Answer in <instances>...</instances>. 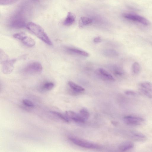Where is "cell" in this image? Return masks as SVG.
I'll list each match as a JSON object with an SVG mask.
<instances>
[{
  "instance_id": "6da1fadb",
  "label": "cell",
  "mask_w": 152,
  "mask_h": 152,
  "mask_svg": "<svg viewBox=\"0 0 152 152\" xmlns=\"http://www.w3.org/2000/svg\"><path fill=\"white\" fill-rule=\"evenodd\" d=\"M26 27L45 43L49 46L52 45L50 39L44 29L40 26L34 22H30L27 24Z\"/></svg>"
},
{
  "instance_id": "7a4b0ae2",
  "label": "cell",
  "mask_w": 152,
  "mask_h": 152,
  "mask_svg": "<svg viewBox=\"0 0 152 152\" xmlns=\"http://www.w3.org/2000/svg\"><path fill=\"white\" fill-rule=\"evenodd\" d=\"M26 20L22 14H19L14 15L10 19L9 25L12 28L20 29L26 26Z\"/></svg>"
},
{
  "instance_id": "3957f363",
  "label": "cell",
  "mask_w": 152,
  "mask_h": 152,
  "mask_svg": "<svg viewBox=\"0 0 152 152\" xmlns=\"http://www.w3.org/2000/svg\"><path fill=\"white\" fill-rule=\"evenodd\" d=\"M69 140L74 144L81 147L90 149H98L100 148L98 145L83 139L69 137Z\"/></svg>"
},
{
  "instance_id": "277c9868",
  "label": "cell",
  "mask_w": 152,
  "mask_h": 152,
  "mask_svg": "<svg viewBox=\"0 0 152 152\" xmlns=\"http://www.w3.org/2000/svg\"><path fill=\"white\" fill-rule=\"evenodd\" d=\"M43 70L41 64L38 62H33L28 64L24 68V72L30 75L40 74Z\"/></svg>"
},
{
  "instance_id": "5b68a950",
  "label": "cell",
  "mask_w": 152,
  "mask_h": 152,
  "mask_svg": "<svg viewBox=\"0 0 152 152\" xmlns=\"http://www.w3.org/2000/svg\"><path fill=\"white\" fill-rule=\"evenodd\" d=\"M124 120L125 123L128 125L134 126H140L144 121V119L142 117L132 115L125 116Z\"/></svg>"
},
{
  "instance_id": "8992f818",
  "label": "cell",
  "mask_w": 152,
  "mask_h": 152,
  "mask_svg": "<svg viewBox=\"0 0 152 152\" xmlns=\"http://www.w3.org/2000/svg\"><path fill=\"white\" fill-rule=\"evenodd\" d=\"M141 92L144 95L149 98H152V83L150 82H144L139 85Z\"/></svg>"
},
{
  "instance_id": "52a82bcc",
  "label": "cell",
  "mask_w": 152,
  "mask_h": 152,
  "mask_svg": "<svg viewBox=\"0 0 152 152\" xmlns=\"http://www.w3.org/2000/svg\"><path fill=\"white\" fill-rule=\"evenodd\" d=\"M123 16L126 19L139 22L145 26L149 24V21L146 19L136 14H125L123 15Z\"/></svg>"
},
{
  "instance_id": "ba28073f",
  "label": "cell",
  "mask_w": 152,
  "mask_h": 152,
  "mask_svg": "<svg viewBox=\"0 0 152 152\" xmlns=\"http://www.w3.org/2000/svg\"><path fill=\"white\" fill-rule=\"evenodd\" d=\"M16 61V59L6 60L3 62L2 70L5 74L11 73L14 68V65Z\"/></svg>"
},
{
  "instance_id": "9c48e42d",
  "label": "cell",
  "mask_w": 152,
  "mask_h": 152,
  "mask_svg": "<svg viewBox=\"0 0 152 152\" xmlns=\"http://www.w3.org/2000/svg\"><path fill=\"white\" fill-rule=\"evenodd\" d=\"M66 114L69 119H71L77 123H84L86 120L79 114H77L72 111H66Z\"/></svg>"
},
{
  "instance_id": "30bf717a",
  "label": "cell",
  "mask_w": 152,
  "mask_h": 152,
  "mask_svg": "<svg viewBox=\"0 0 152 152\" xmlns=\"http://www.w3.org/2000/svg\"><path fill=\"white\" fill-rule=\"evenodd\" d=\"M97 75L101 79L106 81H114L113 76L108 71L102 68L98 69L96 71Z\"/></svg>"
},
{
  "instance_id": "8fae6325",
  "label": "cell",
  "mask_w": 152,
  "mask_h": 152,
  "mask_svg": "<svg viewBox=\"0 0 152 152\" xmlns=\"http://www.w3.org/2000/svg\"><path fill=\"white\" fill-rule=\"evenodd\" d=\"M131 137L132 139L138 142L144 141L147 140L146 136L143 134L137 131H133L131 132Z\"/></svg>"
},
{
  "instance_id": "7c38bea8",
  "label": "cell",
  "mask_w": 152,
  "mask_h": 152,
  "mask_svg": "<svg viewBox=\"0 0 152 152\" xmlns=\"http://www.w3.org/2000/svg\"><path fill=\"white\" fill-rule=\"evenodd\" d=\"M76 18V16L75 14L71 12H69L64 22V25L66 26L71 25L75 21Z\"/></svg>"
},
{
  "instance_id": "4fadbf2b",
  "label": "cell",
  "mask_w": 152,
  "mask_h": 152,
  "mask_svg": "<svg viewBox=\"0 0 152 152\" xmlns=\"http://www.w3.org/2000/svg\"><path fill=\"white\" fill-rule=\"evenodd\" d=\"M67 50L69 53L76 54L82 56L87 57L89 56V54L88 53L78 49L69 47L67 49Z\"/></svg>"
},
{
  "instance_id": "5bb4252c",
  "label": "cell",
  "mask_w": 152,
  "mask_h": 152,
  "mask_svg": "<svg viewBox=\"0 0 152 152\" xmlns=\"http://www.w3.org/2000/svg\"><path fill=\"white\" fill-rule=\"evenodd\" d=\"M134 146L133 143L131 141H127L121 145L119 147L120 150L126 151L132 149Z\"/></svg>"
},
{
  "instance_id": "9a60e30c",
  "label": "cell",
  "mask_w": 152,
  "mask_h": 152,
  "mask_svg": "<svg viewBox=\"0 0 152 152\" xmlns=\"http://www.w3.org/2000/svg\"><path fill=\"white\" fill-rule=\"evenodd\" d=\"M68 84L71 89L77 92L81 93L85 91V89L83 87L72 81H69Z\"/></svg>"
},
{
  "instance_id": "2e32d148",
  "label": "cell",
  "mask_w": 152,
  "mask_h": 152,
  "mask_svg": "<svg viewBox=\"0 0 152 152\" xmlns=\"http://www.w3.org/2000/svg\"><path fill=\"white\" fill-rule=\"evenodd\" d=\"M93 21L92 19L90 18L86 17H82L79 20V26L80 27H83L92 23Z\"/></svg>"
},
{
  "instance_id": "e0dca14e",
  "label": "cell",
  "mask_w": 152,
  "mask_h": 152,
  "mask_svg": "<svg viewBox=\"0 0 152 152\" xmlns=\"http://www.w3.org/2000/svg\"><path fill=\"white\" fill-rule=\"evenodd\" d=\"M22 41L24 44L29 47H33L36 44L35 41L33 39L27 36Z\"/></svg>"
},
{
  "instance_id": "ac0fdd59",
  "label": "cell",
  "mask_w": 152,
  "mask_h": 152,
  "mask_svg": "<svg viewBox=\"0 0 152 152\" xmlns=\"http://www.w3.org/2000/svg\"><path fill=\"white\" fill-rule=\"evenodd\" d=\"M112 69L113 74L116 76H122L124 74L123 70L120 67L115 66L112 67Z\"/></svg>"
},
{
  "instance_id": "d6986e66",
  "label": "cell",
  "mask_w": 152,
  "mask_h": 152,
  "mask_svg": "<svg viewBox=\"0 0 152 152\" xmlns=\"http://www.w3.org/2000/svg\"><path fill=\"white\" fill-rule=\"evenodd\" d=\"M50 112L56 116H57L59 118L65 121L66 122L68 123L70 122L69 119L66 116H65L60 113L54 111H51Z\"/></svg>"
},
{
  "instance_id": "ffe728a7",
  "label": "cell",
  "mask_w": 152,
  "mask_h": 152,
  "mask_svg": "<svg viewBox=\"0 0 152 152\" xmlns=\"http://www.w3.org/2000/svg\"><path fill=\"white\" fill-rule=\"evenodd\" d=\"M141 67L138 63L135 62L132 66L133 72L136 74L137 75L140 73L141 71Z\"/></svg>"
},
{
  "instance_id": "44dd1931",
  "label": "cell",
  "mask_w": 152,
  "mask_h": 152,
  "mask_svg": "<svg viewBox=\"0 0 152 152\" xmlns=\"http://www.w3.org/2000/svg\"><path fill=\"white\" fill-rule=\"evenodd\" d=\"M19 0H0V4L2 6H6L13 4Z\"/></svg>"
},
{
  "instance_id": "7402d4cb",
  "label": "cell",
  "mask_w": 152,
  "mask_h": 152,
  "mask_svg": "<svg viewBox=\"0 0 152 152\" xmlns=\"http://www.w3.org/2000/svg\"><path fill=\"white\" fill-rule=\"evenodd\" d=\"M13 36L14 38L22 41L25 39L27 36L25 33L21 32L14 34Z\"/></svg>"
},
{
  "instance_id": "603a6c76",
  "label": "cell",
  "mask_w": 152,
  "mask_h": 152,
  "mask_svg": "<svg viewBox=\"0 0 152 152\" xmlns=\"http://www.w3.org/2000/svg\"><path fill=\"white\" fill-rule=\"evenodd\" d=\"M80 115L86 120L89 117V113L88 111L85 109H82L80 111Z\"/></svg>"
},
{
  "instance_id": "cb8c5ba5",
  "label": "cell",
  "mask_w": 152,
  "mask_h": 152,
  "mask_svg": "<svg viewBox=\"0 0 152 152\" xmlns=\"http://www.w3.org/2000/svg\"><path fill=\"white\" fill-rule=\"evenodd\" d=\"M54 84L52 82H47L43 86V89L47 91L51 90L54 87Z\"/></svg>"
},
{
  "instance_id": "d4e9b609",
  "label": "cell",
  "mask_w": 152,
  "mask_h": 152,
  "mask_svg": "<svg viewBox=\"0 0 152 152\" xmlns=\"http://www.w3.org/2000/svg\"><path fill=\"white\" fill-rule=\"evenodd\" d=\"M23 103L25 106L28 107L34 108L35 106V105L33 103L29 100L27 99L24 100L23 101Z\"/></svg>"
},
{
  "instance_id": "484cf974",
  "label": "cell",
  "mask_w": 152,
  "mask_h": 152,
  "mask_svg": "<svg viewBox=\"0 0 152 152\" xmlns=\"http://www.w3.org/2000/svg\"><path fill=\"white\" fill-rule=\"evenodd\" d=\"M105 55L108 56H114L116 55V52L113 50H108L105 52Z\"/></svg>"
},
{
  "instance_id": "4316f807",
  "label": "cell",
  "mask_w": 152,
  "mask_h": 152,
  "mask_svg": "<svg viewBox=\"0 0 152 152\" xmlns=\"http://www.w3.org/2000/svg\"><path fill=\"white\" fill-rule=\"evenodd\" d=\"M125 93L126 95L136 97L138 96V94L134 91L128 90L126 91Z\"/></svg>"
},
{
  "instance_id": "83f0119b",
  "label": "cell",
  "mask_w": 152,
  "mask_h": 152,
  "mask_svg": "<svg viewBox=\"0 0 152 152\" xmlns=\"http://www.w3.org/2000/svg\"><path fill=\"white\" fill-rule=\"evenodd\" d=\"M102 39L100 37H97L95 38L94 39V42L98 43L101 42Z\"/></svg>"
}]
</instances>
